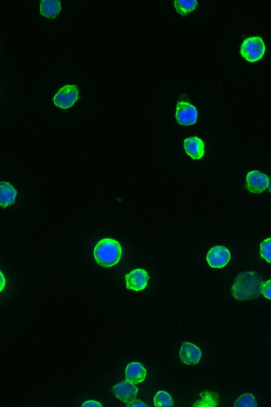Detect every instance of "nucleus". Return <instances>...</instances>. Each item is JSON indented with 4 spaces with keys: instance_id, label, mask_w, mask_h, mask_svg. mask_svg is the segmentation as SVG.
Instances as JSON below:
<instances>
[{
    "instance_id": "obj_1",
    "label": "nucleus",
    "mask_w": 271,
    "mask_h": 407,
    "mask_svg": "<svg viewBox=\"0 0 271 407\" xmlns=\"http://www.w3.org/2000/svg\"><path fill=\"white\" fill-rule=\"evenodd\" d=\"M263 279L254 272L241 273L235 279L231 288V293L238 301L256 299L261 295Z\"/></svg>"
},
{
    "instance_id": "obj_2",
    "label": "nucleus",
    "mask_w": 271,
    "mask_h": 407,
    "mask_svg": "<svg viewBox=\"0 0 271 407\" xmlns=\"http://www.w3.org/2000/svg\"><path fill=\"white\" fill-rule=\"evenodd\" d=\"M122 255V248L119 242L109 238L100 241L94 250L97 263L103 267H110L118 264Z\"/></svg>"
},
{
    "instance_id": "obj_3",
    "label": "nucleus",
    "mask_w": 271,
    "mask_h": 407,
    "mask_svg": "<svg viewBox=\"0 0 271 407\" xmlns=\"http://www.w3.org/2000/svg\"><path fill=\"white\" fill-rule=\"evenodd\" d=\"M265 51V46L263 39L259 36L252 37L245 39L240 48V54L246 60L256 62L261 60Z\"/></svg>"
},
{
    "instance_id": "obj_4",
    "label": "nucleus",
    "mask_w": 271,
    "mask_h": 407,
    "mask_svg": "<svg viewBox=\"0 0 271 407\" xmlns=\"http://www.w3.org/2000/svg\"><path fill=\"white\" fill-rule=\"evenodd\" d=\"M79 89L76 85L62 87L53 98L56 106L62 109H68L78 100Z\"/></svg>"
},
{
    "instance_id": "obj_5",
    "label": "nucleus",
    "mask_w": 271,
    "mask_h": 407,
    "mask_svg": "<svg viewBox=\"0 0 271 407\" xmlns=\"http://www.w3.org/2000/svg\"><path fill=\"white\" fill-rule=\"evenodd\" d=\"M176 119L180 125L188 126L196 123L198 112L196 108L189 102L184 101L176 104Z\"/></svg>"
},
{
    "instance_id": "obj_6",
    "label": "nucleus",
    "mask_w": 271,
    "mask_h": 407,
    "mask_svg": "<svg viewBox=\"0 0 271 407\" xmlns=\"http://www.w3.org/2000/svg\"><path fill=\"white\" fill-rule=\"evenodd\" d=\"M150 279L148 273L143 269H136L125 276L127 288L138 292L144 290Z\"/></svg>"
},
{
    "instance_id": "obj_7",
    "label": "nucleus",
    "mask_w": 271,
    "mask_h": 407,
    "mask_svg": "<svg viewBox=\"0 0 271 407\" xmlns=\"http://www.w3.org/2000/svg\"><path fill=\"white\" fill-rule=\"evenodd\" d=\"M230 259V252L224 246H217L212 248L206 256V260L213 268H223L228 263Z\"/></svg>"
},
{
    "instance_id": "obj_8",
    "label": "nucleus",
    "mask_w": 271,
    "mask_h": 407,
    "mask_svg": "<svg viewBox=\"0 0 271 407\" xmlns=\"http://www.w3.org/2000/svg\"><path fill=\"white\" fill-rule=\"evenodd\" d=\"M269 179L258 170H253L247 177V187L252 193L260 194L268 187Z\"/></svg>"
},
{
    "instance_id": "obj_9",
    "label": "nucleus",
    "mask_w": 271,
    "mask_h": 407,
    "mask_svg": "<svg viewBox=\"0 0 271 407\" xmlns=\"http://www.w3.org/2000/svg\"><path fill=\"white\" fill-rule=\"evenodd\" d=\"M112 391L116 397L125 403H128L136 399L138 389L134 384L126 380L114 386Z\"/></svg>"
},
{
    "instance_id": "obj_10",
    "label": "nucleus",
    "mask_w": 271,
    "mask_h": 407,
    "mask_svg": "<svg viewBox=\"0 0 271 407\" xmlns=\"http://www.w3.org/2000/svg\"><path fill=\"white\" fill-rule=\"evenodd\" d=\"M179 356L183 363L189 365H196L200 360L201 351L194 344L185 342L182 344Z\"/></svg>"
},
{
    "instance_id": "obj_11",
    "label": "nucleus",
    "mask_w": 271,
    "mask_h": 407,
    "mask_svg": "<svg viewBox=\"0 0 271 407\" xmlns=\"http://www.w3.org/2000/svg\"><path fill=\"white\" fill-rule=\"evenodd\" d=\"M184 147L186 153L192 159L199 160L204 153V143L197 137H190L185 140Z\"/></svg>"
},
{
    "instance_id": "obj_12",
    "label": "nucleus",
    "mask_w": 271,
    "mask_h": 407,
    "mask_svg": "<svg viewBox=\"0 0 271 407\" xmlns=\"http://www.w3.org/2000/svg\"><path fill=\"white\" fill-rule=\"evenodd\" d=\"M125 374L128 382L136 385L144 382L146 375V370L140 363L134 362L128 365Z\"/></svg>"
},
{
    "instance_id": "obj_13",
    "label": "nucleus",
    "mask_w": 271,
    "mask_h": 407,
    "mask_svg": "<svg viewBox=\"0 0 271 407\" xmlns=\"http://www.w3.org/2000/svg\"><path fill=\"white\" fill-rule=\"evenodd\" d=\"M17 191L10 183H1V206L3 208L14 204L15 202Z\"/></svg>"
},
{
    "instance_id": "obj_14",
    "label": "nucleus",
    "mask_w": 271,
    "mask_h": 407,
    "mask_svg": "<svg viewBox=\"0 0 271 407\" xmlns=\"http://www.w3.org/2000/svg\"><path fill=\"white\" fill-rule=\"evenodd\" d=\"M61 11L58 0H43L41 3V14L47 18H55Z\"/></svg>"
},
{
    "instance_id": "obj_15",
    "label": "nucleus",
    "mask_w": 271,
    "mask_h": 407,
    "mask_svg": "<svg viewBox=\"0 0 271 407\" xmlns=\"http://www.w3.org/2000/svg\"><path fill=\"white\" fill-rule=\"evenodd\" d=\"M201 399L197 401L194 406H216L219 401L218 394L208 390L200 393Z\"/></svg>"
},
{
    "instance_id": "obj_16",
    "label": "nucleus",
    "mask_w": 271,
    "mask_h": 407,
    "mask_svg": "<svg viewBox=\"0 0 271 407\" xmlns=\"http://www.w3.org/2000/svg\"><path fill=\"white\" fill-rule=\"evenodd\" d=\"M175 8L179 14L183 17L190 15L198 6V3L195 0H183V1H175Z\"/></svg>"
},
{
    "instance_id": "obj_17",
    "label": "nucleus",
    "mask_w": 271,
    "mask_h": 407,
    "mask_svg": "<svg viewBox=\"0 0 271 407\" xmlns=\"http://www.w3.org/2000/svg\"><path fill=\"white\" fill-rule=\"evenodd\" d=\"M154 405L157 407H171L174 402L171 396L165 391H159L154 397Z\"/></svg>"
},
{
    "instance_id": "obj_18",
    "label": "nucleus",
    "mask_w": 271,
    "mask_h": 407,
    "mask_svg": "<svg viewBox=\"0 0 271 407\" xmlns=\"http://www.w3.org/2000/svg\"><path fill=\"white\" fill-rule=\"evenodd\" d=\"M235 406L239 407H256L257 402L252 394L246 393L240 396L235 403Z\"/></svg>"
},
{
    "instance_id": "obj_19",
    "label": "nucleus",
    "mask_w": 271,
    "mask_h": 407,
    "mask_svg": "<svg viewBox=\"0 0 271 407\" xmlns=\"http://www.w3.org/2000/svg\"><path fill=\"white\" fill-rule=\"evenodd\" d=\"M260 254L263 259L271 264V238L266 239L261 242Z\"/></svg>"
},
{
    "instance_id": "obj_20",
    "label": "nucleus",
    "mask_w": 271,
    "mask_h": 407,
    "mask_svg": "<svg viewBox=\"0 0 271 407\" xmlns=\"http://www.w3.org/2000/svg\"><path fill=\"white\" fill-rule=\"evenodd\" d=\"M261 292L266 298L271 300V280L263 283Z\"/></svg>"
},
{
    "instance_id": "obj_21",
    "label": "nucleus",
    "mask_w": 271,
    "mask_h": 407,
    "mask_svg": "<svg viewBox=\"0 0 271 407\" xmlns=\"http://www.w3.org/2000/svg\"><path fill=\"white\" fill-rule=\"evenodd\" d=\"M127 406H147V405L140 400L135 399L131 402H128Z\"/></svg>"
},
{
    "instance_id": "obj_22",
    "label": "nucleus",
    "mask_w": 271,
    "mask_h": 407,
    "mask_svg": "<svg viewBox=\"0 0 271 407\" xmlns=\"http://www.w3.org/2000/svg\"><path fill=\"white\" fill-rule=\"evenodd\" d=\"M102 406V404H100V403L94 400L87 401L84 402V404L82 405L83 407H88V406L101 407Z\"/></svg>"
},
{
    "instance_id": "obj_23",
    "label": "nucleus",
    "mask_w": 271,
    "mask_h": 407,
    "mask_svg": "<svg viewBox=\"0 0 271 407\" xmlns=\"http://www.w3.org/2000/svg\"><path fill=\"white\" fill-rule=\"evenodd\" d=\"M268 188L269 191L271 193V176H270V177L269 178V185H268Z\"/></svg>"
}]
</instances>
